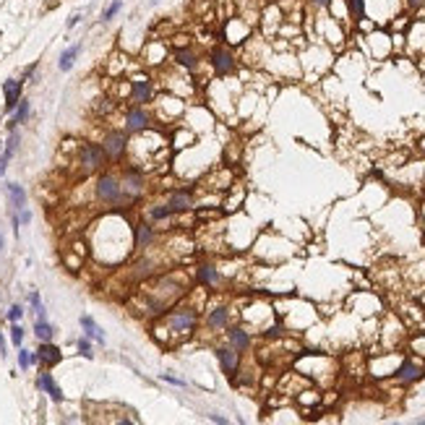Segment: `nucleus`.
<instances>
[{"mask_svg":"<svg viewBox=\"0 0 425 425\" xmlns=\"http://www.w3.org/2000/svg\"><path fill=\"white\" fill-rule=\"evenodd\" d=\"M97 198L105 201V204H117L120 198H123V183H120L117 178H113V175H102V178L97 180Z\"/></svg>","mask_w":425,"mask_h":425,"instance_id":"1","label":"nucleus"},{"mask_svg":"<svg viewBox=\"0 0 425 425\" xmlns=\"http://www.w3.org/2000/svg\"><path fill=\"white\" fill-rule=\"evenodd\" d=\"M0 251H3V237H0Z\"/></svg>","mask_w":425,"mask_h":425,"instance_id":"40","label":"nucleus"},{"mask_svg":"<svg viewBox=\"0 0 425 425\" xmlns=\"http://www.w3.org/2000/svg\"><path fill=\"white\" fill-rule=\"evenodd\" d=\"M316 5H321V8H326V5H331V0H313Z\"/></svg>","mask_w":425,"mask_h":425,"instance_id":"37","label":"nucleus"},{"mask_svg":"<svg viewBox=\"0 0 425 425\" xmlns=\"http://www.w3.org/2000/svg\"><path fill=\"white\" fill-rule=\"evenodd\" d=\"M120 8H123V3H120V0H115V3H110V5H107V11L102 13V21H113V18L117 16V11H120Z\"/></svg>","mask_w":425,"mask_h":425,"instance_id":"28","label":"nucleus"},{"mask_svg":"<svg viewBox=\"0 0 425 425\" xmlns=\"http://www.w3.org/2000/svg\"><path fill=\"white\" fill-rule=\"evenodd\" d=\"M18 222H24V225H26V222H32V211L21 209V217H18Z\"/></svg>","mask_w":425,"mask_h":425,"instance_id":"33","label":"nucleus"},{"mask_svg":"<svg viewBox=\"0 0 425 425\" xmlns=\"http://www.w3.org/2000/svg\"><path fill=\"white\" fill-rule=\"evenodd\" d=\"M349 13H352L355 21H363L365 18V0H349Z\"/></svg>","mask_w":425,"mask_h":425,"instance_id":"26","label":"nucleus"},{"mask_svg":"<svg viewBox=\"0 0 425 425\" xmlns=\"http://www.w3.org/2000/svg\"><path fill=\"white\" fill-rule=\"evenodd\" d=\"M125 188H128V193H131V198H133V196H138V193H141V178H136V172H133V170L128 172Z\"/></svg>","mask_w":425,"mask_h":425,"instance_id":"25","label":"nucleus"},{"mask_svg":"<svg viewBox=\"0 0 425 425\" xmlns=\"http://www.w3.org/2000/svg\"><path fill=\"white\" fill-rule=\"evenodd\" d=\"M227 334H230V342H232L235 349H248V347H251V337H248V331H243V329H230Z\"/></svg>","mask_w":425,"mask_h":425,"instance_id":"16","label":"nucleus"},{"mask_svg":"<svg viewBox=\"0 0 425 425\" xmlns=\"http://www.w3.org/2000/svg\"><path fill=\"white\" fill-rule=\"evenodd\" d=\"M175 63L183 66V68H188V71H196L198 68V55L191 47H180V50H175Z\"/></svg>","mask_w":425,"mask_h":425,"instance_id":"10","label":"nucleus"},{"mask_svg":"<svg viewBox=\"0 0 425 425\" xmlns=\"http://www.w3.org/2000/svg\"><path fill=\"white\" fill-rule=\"evenodd\" d=\"M217 357H219V363H222V368L232 376L235 371H237V352L235 349H230V347H219L217 349Z\"/></svg>","mask_w":425,"mask_h":425,"instance_id":"11","label":"nucleus"},{"mask_svg":"<svg viewBox=\"0 0 425 425\" xmlns=\"http://www.w3.org/2000/svg\"><path fill=\"white\" fill-rule=\"evenodd\" d=\"M225 323H227V308L219 306V308H214V310L209 313V326L211 329H222Z\"/></svg>","mask_w":425,"mask_h":425,"instance_id":"21","label":"nucleus"},{"mask_svg":"<svg viewBox=\"0 0 425 425\" xmlns=\"http://www.w3.org/2000/svg\"><path fill=\"white\" fill-rule=\"evenodd\" d=\"M8 196H11V201H13V209L21 211L26 206V191L18 186V183H8Z\"/></svg>","mask_w":425,"mask_h":425,"instance_id":"15","label":"nucleus"},{"mask_svg":"<svg viewBox=\"0 0 425 425\" xmlns=\"http://www.w3.org/2000/svg\"><path fill=\"white\" fill-rule=\"evenodd\" d=\"M152 243V227L149 225H138V230H136V245L138 248H146Z\"/></svg>","mask_w":425,"mask_h":425,"instance_id":"23","label":"nucleus"},{"mask_svg":"<svg viewBox=\"0 0 425 425\" xmlns=\"http://www.w3.org/2000/svg\"><path fill=\"white\" fill-rule=\"evenodd\" d=\"M164 217H170L167 204H164V206H154V209H152V219H164Z\"/></svg>","mask_w":425,"mask_h":425,"instance_id":"29","label":"nucleus"},{"mask_svg":"<svg viewBox=\"0 0 425 425\" xmlns=\"http://www.w3.org/2000/svg\"><path fill=\"white\" fill-rule=\"evenodd\" d=\"M423 3H425V0H407L410 8H418V5H423Z\"/></svg>","mask_w":425,"mask_h":425,"instance_id":"36","label":"nucleus"},{"mask_svg":"<svg viewBox=\"0 0 425 425\" xmlns=\"http://www.w3.org/2000/svg\"><path fill=\"white\" fill-rule=\"evenodd\" d=\"M16 146H18V133H11V138H8V146H5V154L0 156V175L5 172L8 162H11V156H13V152H16Z\"/></svg>","mask_w":425,"mask_h":425,"instance_id":"19","label":"nucleus"},{"mask_svg":"<svg viewBox=\"0 0 425 425\" xmlns=\"http://www.w3.org/2000/svg\"><path fill=\"white\" fill-rule=\"evenodd\" d=\"M34 334L39 337L42 342H50V339H52V334H55V329H52V326H50V323L44 321V318H39V321L34 323Z\"/></svg>","mask_w":425,"mask_h":425,"instance_id":"22","label":"nucleus"},{"mask_svg":"<svg viewBox=\"0 0 425 425\" xmlns=\"http://www.w3.org/2000/svg\"><path fill=\"white\" fill-rule=\"evenodd\" d=\"M420 376H423V368L410 363V360H404V363L399 365V371H396V378H399V381H418Z\"/></svg>","mask_w":425,"mask_h":425,"instance_id":"12","label":"nucleus"},{"mask_svg":"<svg viewBox=\"0 0 425 425\" xmlns=\"http://www.w3.org/2000/svg\"><path fill=\"white\" fill-rule=\"evenodd\" d=\"M39 386L50 394V399H52V402H63V391H60V386L52 381V376H50L47 371H44V373L39 376Z\"/></svg>","mask_w":425,"mask_h":425,"instance_id":"13","label":"nucleus"},{"mask_svg":"<svg viewBox=\"0 0 425 425\" xmlns=\"http://www.w3.org/2000/svg\"><path fill=\"white\" fill-rule=\"evenodd\" d=\"M211 420L214 423H227V418H222V415H211Z\"/></svg>","mask_w":425,"mask_h":425,"instance_id":"38","label":"nucleus"},{"mask_svg":"<svg viewBox=\"0 0 425 425\" xmlns=\"http://www.w3.org/2000/svg\"><path fill=\"white\" fill-rule=\"evenodd\" d=\"M81 326H84V331H86V337L89 339H97V342H105V334H102V329L94 323V318L91 316H81Z\"/></svg>","mask_w":425,"mask_h":425,"instance_id":"18","label":"nucleus"},{"mask_svg":"<svg viewBox=\"0 0 425 425\" xmlns=\"http://www.w3.org/2000/svg\"><path fill=\"white\" fill-rule=\"evenodd\" d=\"M131 94L138 105H144V102H149L152 99V81L149 78H144V76H138L131 81Z\"/></svg>","mask_w":425,"mask_h":425,"instance_id":"9","label":"nucleus"},{"mask_svg":"<svg viewBox=\"0 0 425 425\" xmlns=\"http://www.w3.org/2000/svg\"><path fill=\"white\" fill-rule=\"evenodd\" d=\"M11 339H13V345L18 347V345L24 342V329H21V326H13V329H11Z\"/></svg>","mask_w":425,"mask_h":425,"instance_id":"30","label":"nucleus"},{"mask_svg":"<svg viewBox=\"0 0 425 425\" xmlns=\"http://www.w3.org/2000/svg\"><path fill=\"white\" fill-rule=\"evenodd\" d=\"M164 381H170V384H175V386H186L180 381V378H172V376H164Z\"/></svg>","mask_w":425,"mask_h":425,"instance_id":"34","label":"nucleus"},{"mask_svg":"<svg viewBox=\"0 0 425 425\" xmlns=\"http://www.w3.org/2000/svg\"><path fill=\"white\" fill-rule=\"evenodd\" d=\"M21 316H24V308L21 306H13L11 310H8V318H11V321H18Z\"/></svg>","mask_w":425,"mask_h":425,"instance_id":"32","label":"nucleus"},{"mask_svg":"<svg viewBox=\"0 0 425 425\" xmlns=\"http://www.w3.org/2000/svg\"><path fill=\"white\" fill-rule=\"evenodd\" d=\"M26 117H29V102H26V99H21V102H18V107H16V113H13V117H11V128L18 125V123H24Z\"/></svg>","mask_w":425,"mask_h":425,"instance_id":"24","label":"nucleus"},{"mask_svg":"<svg viewBox=\"0 0 425 425\" xmlns=\"http://www.w3.org/2000/svg\"><path fill=\"white\" fill-rule=\"evenodd\" d=\"M209 60H211V66H214V71L219 73V76H227V73H232V68H235L232 52H230L227 47H222V44H217V47L211 50Z\"/></svg>","mask_w":425,"mask_h":425,"instance_id":"3","label":"nucleus"},{"mask_svg":"<svg viewBox=\"0 0 425 425\" xmlns=\"http://www.w3.org/2000/svg\"><path fill=\"white\" fill-rule=\"evenodd\" d=\"M78 52H81V44H71V47L60 55V63H58L60 71H71L73 63H76V58H78Z\"/></svg>","mask_w":425,"mask_h":425,"instance_id":"17","label":"nucleus"},{"mask_svg":"<svg viewBox=\"0 0 425 425\" xmlns=\"http://www.w3.org/2000/svg\"><path fill=\"white\" fill-rule=\"evenodd\" d=\"M32 363H37V355H32L29 349H21V352H18V365H21L24 371H26V368H29Z\"/></svg>","mask_w":425,"mask_h":425,"instance_id":"27","label":"nucleus"},{"mask_svg":"<svg viewBox=\"0 0 425 425\" xmlns=\"http://www.w3.org/2000/svg\"><path fill=\"white\" fill-rule=\"evenodd\" d=\"M78 349H81V355H84V357H91V345H89V339H78Z\"/></svg>","mask_w":425,"mask_h":425,"instance_id":"31","label":"nucleus"},{"mask_svg":"<svg viewBox=\"0 0 425 425\" xmlns=\"http://www.w3.org/2000/svg\"><path fill=\"white\" fill-rule=\"evenodd\" d=\"M266 334H269V337H279V334H282V329H279V326H271L269 331H266Z\"/></svg>","mask_w":425,"mask_h":425,"instance_id":"35","label":"nucleus"},{"mask_svg":"<svg viewBox=\"0 0 425 425\" xmlns=\"http://www.w3.org/2000/svg\"><path fill=\"white\" fill-rule=\"evenodd\" d=\"M34 355H37V363H42V365H47V368L55 365V363H60V357H63L60 349L55 347L52 342H42V347L37 349Z\"/></svg>","mask_w":425,"mask_h":425,"instance_id":"8","label":"nucleus"},{"mask_svg":"<svg viewBox=\"0 0 425 425\" xmlns=\"http://www.w3.org/2000/svg\"><path fill=\"white\" fill-rule=\"evenodd\" d=\"M167 323H170L172 331H178V334H180V331H191L193 326H196V313L186 310V308H183V310H172Z\"/></svg>","mask_w":425,"mask_h":425,"instance_id":"4","label":"nucleus"},{"mask_svg":"<svg viewBox=\"0 0 425 425\" xmlns=\"http://www.w3.org/2000/svg\"><path fill=\"white\" fill-rule=\"evenodd\" d=\"M146 125H149V115H146L141 107H133L131 113L125 115V128H128L131 133H141V131H146Z\"/></svg>","mask_w":425,"mask_h":425,"instance_id":"7","label":"nucleus"},{"mask_svg":"<svg viewBox=\"0 0 425 425\" xmlns=\"http://www.w3.org/2000/svg\"><path fill=\"white\" fill-rule=\"evenodd\" d=\"M0 355H5V339H3V334H0Z\"/></svg>","mask_w":425,"mask_h":425,"instance_id":"39","label":"nucleus"},{"mask_svg":"<svg viewBox=\"0 0 425 425\" xmlns=\"http://www.w3.org/2000/svg\"><path fill=\"white\" fill-rule=\"evenodd\" d=\"M105 159H107V154H105L102 146H97V144H84L81 152H78V162L84 164L86 172H94L99 167H105Z\"/></svg>","mask_w":425,"mask_h":425,"instance_id":"2","label":"nucleus"},{"mask_svg":"<svg viewBox=\"0 0 425 425\" xmlns=\"http://www.w3.org/2000/svg\"><path fill=\"white\" fill-rule=\"evenodd\" d=\"M3 91H5V110L8 113H13L21 102V81L18 78H8L3 84Z\"/></svg>","mask_w":425,"mask_h":425,"instance_id":"6","label":"nucleus"},{"mask_svg":"<svg viewBox=\"0 0 425 425\" xmlns=\"http://www.w3.org/2000/svg\"><path fill=\"white\" fill-rule=\"evenodd\" d=\"M152 3H154V5H156V3H159V0H152Z\"/></svg>","mask_w":425,"mask_h":425,"instance_id":"41","label":"nucleus"},{"mask_svg":"<svg viewBox=\"0 0 425 425\" xmlns=\"http://www.w3.org/2000/svg\"><path fill=\"white\" fill-rule=\"evenodd\" d=\"M167 209H170V214H178V211H186V209H191V196L186 191H178V193H172L170 196V204H167Z\"/></svg>","mask_w":425,"mask_h":425,"instance_id":"14","label":"nucleus"},{"mask_svg":"<svg viewBox=\"0 0 425 425\" xmlns=\"http://www.w3.org/2000/svg\"><path fill=\"white\" fill-rule=\"evenodd\" d=\"M125 136L123 133H117V131H113V133H107V138H105V144H102V149H105V154L110 156V159H117L120 154L125 152Z\"/></svg>","mask_w":425,"mask_h":425,"instance_id":"5","label":"nucleus"},{"mask_svg":"<svg viewBox=\"0 0 425 425\" xmlns=\"http://www.w3.org/2000/svg\"><path fill=\"white\" fill-rule=\"evenodd\" d=\"M198 279L204 284H217L219 282V271L214 269V266L204 264V266H198Z\"/></svg>","mask_w":425,"mask_h":425,"instance_id":"20","label":"nucleus"}]
</instances>
